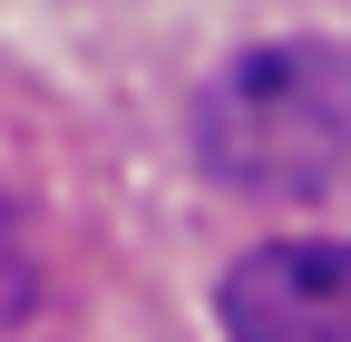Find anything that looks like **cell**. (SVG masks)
Here are the masks:
<instances>
[{
    "instance_id": "cell-1",
    "label": "cell",
    "mask_w": 351,
    "mask_h": 342,
    "mask_svg": "<svg viewBox=\"0 0 351 342\" xmlns=\"http://www.w3.org/2000/svg\"><path fill=\"white\" fill-rule=\"evenodd\" d=\"M195 157L234 196H322L351 176V49L332 39H263L225 59L195 98Z\"/></svg>"
},
{
    "instance_id": "cell-3",
    "label": "cell",
    "mask_w": 351,
    "mask_h": 342,
    "mask_svg": "<svg viewBox=\"0 0 351 342\" xmlns=\"http://www.w3.org/2000/svg\"><path fill=\"white\" fill-rule=\"evenodd\" d=\"M29 304V264H20V235H10V216H0V313H20Z\"/></svg>"
},
{
    "instance_id": "cell-2",
    "label": "cell",
    "mask_w": 351,
    "mask_h": 342,
    "mask_svg": "<svg viewBox=\"0 0 351 342\" xmlns=\"http://www.w3.org/2000/svg\"><path fill=\"white\" fill-rule=\"evenodd\" d=\"M225 342H351V244H254L225 274Z\"/></svg>"
}]
</instances>
